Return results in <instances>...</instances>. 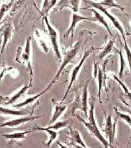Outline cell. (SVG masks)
I'll list each match as a JSON object with an SVG mask.
<instances>
[{
  "instance_id": "6da1fadb",
  "label": "cell",
  "mask_w": 131,
  "mask_h": 148,
  "mask_svg": "<svg viewBox=\"0 0 131 148\" xmlns=\"http://www.w3.org/2000/svg\"><path fill=\"white\" fill-rule=\"evenodd\" d=\"M94 108H95V103L94 100L92 99V101L90 103V109L89 112H88V122H86L85 120H83L79 115H76V117H78V119L79 120V121H81L82 123L84 124L86 127L89 130V132L97 139L98 141L100 142L102 145H103L104 147H112L111 145L109 144V143L108 142V140L103 137V135L101 134V132L99 130L98 127L97 123L96 122V119H95V115H94Z\"/></svg>"
},
{
  "instance_id": "7a4b0ae2",
  "label": "cell",
  "mask_w": 131,
  "mask_h": 148,
  "mask_svg": "<svg viewBox=\"0 0 131 148\" xmlns=\"http://www.w3.org/2000/svg\"><path fill=\"white\" fill-rule=\"evenodd\" d=\"M79 48H80V42H76V43L75 44V45H73V46L70 49H69V50L66 52V53L64 54V59H63L61 65L60 66L59 69H58V71H57L56 75L55 77L53 78V79L51 81V82L49 83V85H48V87L45 89L46 91H47L48 90H49V89L52 87V86L53 85V84H55V83L56 82V81L58 80V79L59 78L60 75H61L62 72L64 71V68H65L66 66L69 64V63H71L72 61H73V59H74V57H76V55L77 54L78 52H79Z\"/></svg>"
},
{
  "instance_id": "3957f363",
  "label": "cell",
  "mask_w": 131,
  "mask_h": 148,
  "mask_svg": "<svg viewBox=\"0 0 131 148\" xmlns=\"http://www.w3.org/2000/svg\"><path fill=\"white\" fill-rule=\"evenodd\" d=\"M89 81H87L84 84L83 87L81 88L80 92H78L73 105V113L76 110H80L85 114L86 117L88 118V86Z\"/></svg>"
},
{
  "instance_id": "277c9868",
  "label": "cell",
  "mask_w": 131,
  "mask_h": 148,
  "mask_svg": "<svg viewBox=\"0 0 131 148\" xmlns=\"http://www.w3.org/2000/svg\"><path fill=\"white\" fill-rule=\"evenodd\" d=\"M83 1L85 3H86V4H88V7H93V8H95L96 10H99L100 12H102L104 14L106 15V16L109 18L110 20L112 22L113 26L115 27V28L118 30L119 32L121 34L122 37H123V39L126 38V34H125L124 29H123V26L120 25V23L119 22V21L115 17V16H113V15H112L111 13L109 12H108L106 7H103V6L99 4L98 2H94V1H89V0H83Z\"/></svg>"
},
{
  "instance_id": "5b68a950",
  "label": "cell",
  "mask_w": 131,
  "mask_h": 148,
  "mask_svg": "<svg viewBox=\"0 0 131 148\" xmlns=\"http://www.w3.org/2000/svg\"><path fill=\"white\" fill-rule=\"evenodd\" d=\"M43 20H44L46 28H47L48 36H49V38L51 43H52L54 53H55L56 56V57L58 60H62V56H61V52H60L59 46H58V34H57L56 30L50 25L49 19H48V16H44L43 17Z\"/></svg>"
},
{
  "instance_id": "8992f818",
  "label": "cell",
  "mask_w": 131,
  "mask_h": 148,
  "mask_svg": "<svg viewBox=\"0 0 131 148\" xmlns=\"http://www.w3.org/2000/svg\"><path fill=\"white\" fill-rule=\"evenodd\" d=\"M93 48H91V49H88V50L86 51V52H84L83 56V57L81 58L80 62L73 69L72 73H71V79H70V81H69V85H68L67 89H66V93L64 95V97H63L62 100H61L62 102H64V101L65 100L66 97H67V95H69V92H70L71 89L72 85H73V83L75 82V81L76 80V78H77L78 75L79 74V72L81 71V67H82V66L83 65V64H84V62H85L86 60L88 58V56H89L90 54H91V52H93Z\"/></svg>"
},
{
  "instance_id": "52a82bcc",
  "label": "cell",
  "mask_w": 131,
  "mask_h": 148,
  "mask_svg": "<svg viewBox=\"0 0 131 148\" xmlns=\"http://www.w3.org/2000/svg\"><path fill=\"white\" fill-rule=\"evenodd\" d=\"M43 116H25V117H19V118L14 119V120H10L4 122V123L0 125V128L1 127H16L26 123L30 121H34L35 120L41 118Z\"/></svg>"
},
{
  "instance_id": "ba28073f",
  "label": "cell",
  "mask_w": 131,
  "mask_h": 148,
  "mask_svg": "<svg viewBox=\"0 0 131 148\" xmlns=\"http://www.w3.org/2000/svg\"><path fill=\"white\" fill-rule=\"evenodd\" d=\"M116 122L117 119L113 123L112 122V117L111 115H108L106 118V121H105V125L104 132H105V135H106L107 139H108V142L109 144L112 146V144L113 143L114 140H115V128H116Z\"/></svg>"
},
{
  "instance_id": "9c48e42d",
  "label": "cell",
  "mask_w": 131,
  "mask_h": 148,
  "mask_svg": "<svg viewBox=\"0 0 131 148\" xmlns=\"http://www.w3.org/2000/svg\"><path fill=\"white\" fill-rule=\"evenodd\" d=\"M52 102L53 104V112L52 115V118H51L50 122H49V125H52V124L54 123L61 116V114L64 113V112L65 111L66 108H67V105L66 104L64 103V102H57L56 99H52Z\"/></svg>"
},
{
  "instance_id": "30bf717a",
  "label": "cell",
  "mask_w": 131,
  "mask_h": 148,
  "mask_svg": "<svg viewBox=\"0 0 131 148\" xmlns=\"http://www.w3.org/2000/svg\"><path fill=\"white\" fill-rule=\"evenodd\" d=\"M81 21H91V22H96V19L94 18H91V17H86V16H81V15L78 14L76 13H73L72 14V18H71V25L69 28L68 29L67 32L65 33V35L64 37L68 38L69 37L70 34H71V37H73V32H74L75 28H76V25H78V23Z\"/></svg>"
},
{
  "instance_id": "8fae6325",
  "label": "cell",
  "mask_w": 131,
  "mask_h": 148,
  "mask_svg": "<svg viewBox=\"0 0 131 148\" xmlns=\"http://www.w3.org/2000/svg\"><path fill=\"white\" fill-rule=\"evenodd\" d=\"M80 0H61L56 7L54 9V12H57L58 10H61L64 8H69L73 11V12H78L79 9Z\"/></svg>"
},
{
  "instance_id": "7c38bea8",
  "label": "cell",
  "mask_w": 131,
  "mask_h": 148,
  "mask_svg": "<svg viewBox=\"0 0 131 148\" xmlns=\"http://www.w3.org/2000/svg\"><path fill=\"white\" fill-rule=\"evenodd\" d=\"M31 37H29L26 39V45H25V48L24 49L23 52H22V55H21V59L23 60L24 62H26L27 65H28L29 69L30 70V73L31 75H33L32 67H31V64L30 63V59H31Z\"/></svg>"
},
{
  "instance_id": "4fadbf2b",
  "label": "cell",
  "mask_w": 131,
  "mask_h": 148,
  "mask_svg": "<svg viewBox=\"0 0 131 148\" xmlns=\"http://www.w3.org/2000/svg\"><path fill=\"white\" fill-rule=\"evenodd\" d=\"M31 130L33 131H43V132H46L49 136V140L47 141V143H45L44 145L46 146V147H49V146L52 145V142L54 141V140L56 139L57 135H58V132H55L54 130L52 129H49L47 127H39V126H36L34 127H33L31 129Z\"/></svg>"
},
{
  "instance_id": "5bb4252c",
  "label": "cell",
  "mask_w": 131,
  "mask_h": 148,
  "mask_svg": "<svg viewBox=\"0 0 131 148\" xmlns=\"http://www.w3.org/2000/svg\"><path fill=\"white\" fill-rule=\"evenodd\" d=\"M12 27L11 24H9L6 28L4 29V31L2 32V35H3V43L1 45V50H0V58L2 56L4 51L5 49L6 46L8 44L9 41L11 39L12 35Z\"/></svg>"
},
{
  "instance_id": "9a60e30c",
  "label": "cell",
  "mask_w": 131,
  "mask_h": 148,
  "mask_svg": "<svg viewBox=\"0 0 131 148\" xmlns=\"http://www.w3.org/2000/svg\"><path fill=\"white\" fill-rule=\"evenodd\" d=\"M31 87V82H30L29 85L23 86V87H22V88H21L20 90H19V91L16 93V94L14 95L13 96H12L11 97H10V99H9L8 100L5 102V103H4V105H12V104L14 103V102H16V101H17L18 99L21 97L23 96V95L26 92L27 90H28Z\"/></svg>"
},
{
  "instance_id": "2e32d148",
  "label": "cell",
  "mask_w": 131,
  "mask_h": 148,
  "mask_svg": "<svg viewBox=\"0 0 131 148\" xmlns=\"http://www.w3.org/2000/svg\"><path fill=\"white\" fill-rule=\"evenodd\" d=\"M32 132L31 130L29 131H23V132H14L10 134H2V137L7 140H22L26 138V135L28 134L31 133Z\"/></svg>"
},
{
  "instance_id": "e0dca14e",
  "label": "cell",
  "mask_w": 131,
  "mask_h": 148,
  "mask_svg": "<svg viewBox=\"0 0 131 148\" xmlns=\"http://www.w3.org/2000/svg\"><path fill=\"white\" fill-rule=\"evenodd\" d=\"M0 114L4 115H12V116H24L29 114V112L24 110H12V109L5 108L0 107Z\"/></svg>"
},
{
  "instance_id": "ac0fdd59",
  "label": "cell",
  "mask_w": 131,
  "mask_h": 148,
  "mask_svg": "<svg viewBox=\"0 0 131 148\" xmlns=\"http://www.w3.org/2000/svg\"><path fill=\"white\" fill-rule=\"evenodd\" d=\"M90 11L93 12V14H94V19H96V22H99V23L101 24L102 25H103V26L105 27V28L106 29L107 31H108V32L109 33L110 35L113 36L112 32H111V29H110L108 23L106 22V21H105V18L103 17V15H102L101 14L99 13L96 10V9H90Z\"/></svg>"
},
{
  "instance_id": "d6986e66",
  "label": "cell",
  "mask_w": 131,
  "mask_h": 148,
  "mask_svg": "<svg viewBox=\"0 0 131 148\" xmlns=\"http://www.w3.org/2000/svg\"><path fill=\"white\" fill-rule=\"evenodd\" d=\"M46 92V90H44L43 92H41L40 93H38V94L35 95L34 96L28 97L26 99H25L24 102H20V103L16 104V105H13V108H23V107L26 106V105H30V104H31V103H33L34 102H35L37 99H38L41 96V95H43V94H44Z\"/></svg>"
},
{
  "instance_id": "ffe728a7",
  "label": "cell",
  "mask_w": 131,
  "mask_h": 148,
  "mask_svg": "<svg viewBox=\"0 0 131 148\" xmlns=\"http://www.w3.org/2000/svg\"><path fill=\"white\" fill-rule=\"evenodd\" d=\"M57 1L58 0H43V7H42L41 11V14L43 17L48 16V14L53 7L56 6Z\"/></svg>"
},
{
  "instance_id": "44dd1931",
  "label": "cell",
  "mask_w": 131,
  "mask_h": 148,
  "mask_svg": "<svg viewBox=\"0 0 131 148\" xmlns=\"http://www.w3.org/2000/svg\"><path fill=\"white\" fill-rule=\"evenodd\" d=\"M34 36L36 37V39H37V42H38L39 45L41 49L43 50V52H44L45 53H47L49 52V47L47 46V44H46V42L44 40V38H43V35H42L41 32L38 29H36L34 31Z\"/></svg>"
},
{
  "instance_id": "7402d4cb",
  "label": "cell",
  "mask_w": 131,
  "mask_h": 148,
  "mask_svg": "<svg viewBox=\"0 0 131 148\" xmlns=\"http://www.w3.org/2000/svg\"><path fill=\"white\" fill-rule=\"evenodd\" d=\"M70 135L71 137V140L74 142L76 144L79 145L81 147H87V146L86 145L84 142L83 141L82 138H81V135H80L79 132L77 130L72 129V128H70Z\"/></svg>"
},
{
  "instance_id": "603a6c76",
  "label": "cell",
  "mask_w": 131,
  "mask_h": 148,
  "mask_svg": "<svg viewBox=\"0 0 131 148\" xmlns=\"http://www.w3.org/2000/svg\"><path fill=\"white\" fill-rule=\"evenodd\" d=\"M114 43H115V40L113 39V40H109V42L107 43V45H105L104 49L102 50V52L99 54L98 55V59L99 60H103V58H105L108 54L111 53L113 50V48L114 47Z\"/></svg>"
},
{
  "instance_id": "cb8c5ba5",
  "label": "cell",
  "mask_w": 131,
  "mask_h": 148,
  "mask_svg": "<svg viewBox=\"0 0 131 148\" xmlns=\"http://www.w3.org/2000/svg\"><path fill=\"white\" fill-rule=\"evenodd\" d=\"M98 4L105 7H108V8H117L120 10L121 11H124V7L116 4L113 0H103V1L98 2Z\"/></svg>"
},
{
  "instance_id": "d4e9b609",
  "label": "cell",
  "mask_w": 131,
  "mask_h": 148,
  "mask_svg": "<svg viewBox=\"0 0 131 148\" xmlns=\"http://www.w3.org/2000/svg\"><path fill=\"white\" fill-rule=\"evenodd\" d=\"M119 56H120V69H119L118 73V78L120 79H122L123 77V74H124V69L126 67V61H125L124 57H123L122 49H120L118 52Z\"/></svg>"
},
{
  "instance_id": "484cf974",
  "label": "cell",
  "mask_w": 131,
  "mask_h": 148,
  "mask_svg": "<svg viewBox=\"0 0 131 148\" xmlns=\"http://www.w3.org/2000/svg\"><path fill=\"white\" fill-rule=\"evenodd\" d=\"M12 5V0H11V1H7L1 4V7H0V22L1 21L2 18L4 17L6 12H8L9 10L11 8Z\"/></svg>"
},
{
  "instance_id": "4316f807",
  "label": "cell",
  "mask_w": 131,
  "mask_h": 148,
  "mask_svg": "<svg viewBox=\"0 0 131 148\" xmlns=\"http://www.w3.org/2000/svg\"><path fill=\"white\" fill-rule=\"evenodd\" d=\"M113 78L115 79V80H116L117 82H118V84H120V86H121L122 88L123 89V90H124L125 95H126V97H127V99L129 100V102H130V105H131V92L128 90V87H126V84H125L124 83H123V82L121 81V79H120L118 77H117L115 76V75H113Z\"/></svg>"
},
{
  "instance_id": "83f0119b",
  "label": "cell",
  "mask_w": 131,
  "mask_h": 148,
  "mask_svg": "<svg viewBox=\"0 0 131 148\" xmlns=\"http://www.w3.org/2000/svg\"><path fill=\"white\" fill-rule=\"evenodd\" d=\"M69 124V121L66 120V121H60V122H54V123L50 125H48V127H46L49 129H52L54 130H58L62 129V128L65 127L68 125Z\"/></svg>"
},
{
  "instance_id": "f1b7e54d",
  "label": "cell",
  "mask_w": 131,
  "mask_h": 148,
  "mask_svg": "<svg viewBox=\"0 0 131 148\" xmlns=\"http://www.w3.org/2000/svg\"><path fill=\"white\" fill-rule=\"evenodd\" d=\"M98 97L99 100L100 101V96H101V89L103 84V74L100 69H98Z\"/></svg>"
},
{
  "instance_id": "f546056e",
  "label": "cell",
  "mask_w": 131,
  "mask_h": 148,
  "mask_svg": "<svg viewBox=\"0 0 131 148\" xmlns=\"http://www.w3.org/2000/svg\"><path fill=\"white\" fill-rule=\"evenodd\" d=\"M123 42H124L123 47H124L125 52H126V56H127L128 62V66H129V68H130V72L131 74V50L130 47H128V45L127 41H126V38L123 39Z\"/></svg>"
},
{
  "instance_id": "4dcf8cb0",
  "label": "cell",
  "mask_w": 131,
  "mask_h": 148,
  "mask_svg": "<svg viewBox=\"0 0 131 148\" xmlns=\"http://www.w3.org/2000/svg\"><path fill=\"white\" fill-rule=\"evenodd\" d=\"M115 114H116L117 116V119H120V120H124L126 123L128 125V124L131 123V117L129 114H123V113L120 112H119L118 110H117L116 109H115Z\"/></svg>"
},
{
  "instance_id": "1f68e13d",
  "label": "cell",
  "mask_w": 131,
  "mask_h": 148,
  "mask_svg": "<svg viewBox=\"0 0 131 148\" xmlns=\"http://www.w3.org/2000/svg\"><path fill=\"white\" fill-rule=\"evenodd\" d=\"M128 125H129V126H130V128H131V123H130V124H128Z\"/></svg>"
},
{
  "instance_id": "d6a6232c",
  "label": "cell",
  "mask_w": 131,
  "mask_h": 148,
  "mask_svg": "<svg viewBox=\"0 0 131 148\" xmlns=\"http://www.w3.org/2000/svg\"><path fill=\"white\" fill-rule=\"evenodd\" d=\"M94 1H98V0H94Z\"/></svg>"
},
{
  "instance_id": "836d02e7",
  "label": "cell",
  "mask_w": 131,
  "mask_h": 148,
  "mask_svg": "<svg viewBox=\"0 0 131 148\" xmlns=\"http://www.w3.org/2000/svg\"><path fill=\"white\" fill-rule=\"evenodd\" d=\"M130 24H131V19H130Z\"/></svg>"
}]
</instances>
